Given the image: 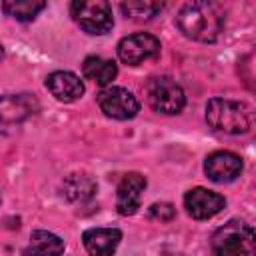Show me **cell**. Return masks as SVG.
I'll return each instance as SVG.
<instances>
[{
  "label": "cell",
  "mask_w": 256,
  "mask_h": 256,
  "mask_svg": "<svg viewBox=\"0 0 256 256\" xmlns=\"http://www.w3.org/2000/svg\"><path fill=\"white\" fill-rule=\"evenodd\" d=\"M48 4L36 2V0H8L2 4V10L6 16L18 20V22H32Z\"/></svg>",
  "instance_id": "obj_17"
},
{
  "label": "cell",
  "mask_w": 256,
  "mask_h": 256,
  "mask_svg": "<svg viewBox=\"0 0 256 256\" xmlns=\"http://www.w3.org/2000/svg\"><path fill=\"white\" fill-rule=\"evenodd\" d=\"M178 30L196 42H216L224 30V14L214 2H188L176 16Z\"/></svg>",
  "instance_id": "obj_1"
},
{
  "label": "cell",
  "mask_w": 256,
  "mask_h": 256,
  "mask_svg": "<svg viewBox=\"0 0 256 256\" xmlns=\"http://www.w3.org/2000/svg\"><path fill=\"white\" fill-rule=\"evenodd\" d=\"M146 96H148L150 106L156 112L166 114V116L180 114L186 106V94H184L182 86L176 84L168 76L152 78L146 86Z\"/></svg>",
  "instance_id": "obj_5"
},
{
  "label": "cell",
  "mask_w": 256,
  "mask_h": 256,
  "mask_svg": "<svg viewBox=\"0 0 256 256\" xmlns=\"http://www.w3.org/2000/svg\"><path fill=\"white\" fill-rule=\"evenodd\" d=\"M74 22L92 36H104L114 28L112 8L104 0H76L70 4Z\"/></svg>",
  "instance_id": "obj_4"
},
{
  "label": "cell",
  "mask_w": 256,
  "mask_h": 256,
  "mask_svg": "<svg viewBox=\"0 0 256 256\" xmlns=\"http://www.w3.org/2000/svg\"><path fill=\"white\" fill-rule=\"evenodd\" d=\"M46 88L58 102H64V104L80 100L86 90L80 76H76L74 72H68V70H56V72L48 74Z\"/></svg>",
  "instance_id": "obj_12"
},
{
  "label": "cell",
  "mask_w": 256,
  "mask_h": 256,
  "mask_svg": "<svg viewBox=\"0 0 256 256\" xmlns=\"http://www.w3.org/2000/svg\"><path fill=\"white\" fill-rule=\"evenodd\" d=\"M40 104L34 94L0 96V134H10L38 112Z\"/></svg>",
  "instance_id": "obj_6"
},
{
  "label": "cell",
  "mask_w": 256,
  "mask_h": 256,
  "mask_svg": "<svg viewBox=\"0 0 256 256\" xmlns=\"http://www.w3.org/2000/svg\"><path fill=\"white\" fill-rule=\"evenodd\" d=\"M122 242L118 228H88L82 234V244L90 256H114Z\"/></svg>",
  "instance_id": "obj_13"
},
{
  "label": "cell",
  "mask_w": 256,
  "mask_h": 256,
  "mask_svg": "<svg viewBox=\"0 0 256 256\" xmlns=\"http://www.w3.org/2000/svg\"><path fill=\"white\" fill-rule=\"evenodd\" d=\"M146 190V178L138 172H128L122 176L116 188V210L120 216H134L142 202V192Z\"/></svg>",
  "instance_id": "obj_11"
},
{
  "label": "cell",
  "mask_w": 256,
  "mask_h": 256,
  "mask_svg": "<svg viewBox=\"0 0 256 256\" xmlns=\"http://www.w3.org/2000/svg\"><path fill=\"white\" fill-rule=\"evenodd\" d=\"M160 40L148 32H136L118 42V58L128 66H138L146 60H154L160 56Z\"/></svg>",
  "instance_id": "obj_8"
},
{
  "label": "cell",
  "mask_w": 256,
  "mask_h": 256,
  "mask_svg": "<svg viewBox=\"0 0 256 256\" xmlns=\"http://www.w3.org/2000/svg\"><path fill=\"white\" fill-rule=\"evenodd\" d=\"M62 254H64V240L48 230H34L24 250V256H62Z\"/></svg>",
  "instance_id": "obj_14"
},
{
  "label": "cell",
  "mask_w": 256,
  "mask_h": 256,
  "mask_svg": "<svg viewBox=\"0 0 256 256\" xmlns=\"http://www.w3.org/2000/svg\"><path fill=\"white\" fill-rule=\"evenodd\" d=\"M96 192V184L86 174H70L64 182V194L68 200H84Z\"/></svg>",
  "instance_id": "obj_18"
},
{
  "label": "cell",
  "mask_w": 256,
  "mask_h": 256,
  "mask_svg": "<svg viewBox=\"0 0 256 256\" xmlns=\"http://www.w3.org/2000/svg\"><path fill=\"white\" fill-rule=\"evenodd\" d=\"M226 206V198L208 188H192L184 196V208L194 220H210Z\"/></svg>",
  "instance_id": "obj_9"
},
{
  "label": "cell",
  "mask_w": 256,
  "mask_h": 256,
  "mask_svg": "<svg viewBox=\"0 0 256 256\" xmlns=\"http://www.w3.org/2000/svg\"><path fill=\"white\" fill-rule=\"evenodd\" d=\"M120 10L126 18H130L134 22H150L164 10V4L148 2V0H128V2L120 4Z\"/></svg>",
  "instance_id": "obj_16"
},
{
  "label": "cell",
  "mask_w": 256,
  "mask_h": 256,
  "mask_svg": "<svg viewBox=\"0 0 256 256\" xmlns=\"http://www.w3.org/2000/svg\"><path fill=\"white\" fill-rule=\"evenodd\" d=\"M96 102L100 110L114 120H132L140 112V102L136 96L122 86H106L98 92Z\"/></svg>",
  "instance_id": "obj_7"
},
{
  "label": "cell",
  "mask_w": 256,
  "mask_h": 256,
  "mask_svg": "<svg viewBox=\"0 0 256 256\" xmlns=\"http://www.w3.org/2000/svg\"><path fill=\"white\" fill-rule=\"evenodd\" d=\"M212 256H256L254 228L244 220H228L212 234Z\"/></svg>",
  "instance_id": "obj_3"
},
{
  "label": "cell",
  "mask_w": 256,
  "mask_h": 256,
  "mask_svg": "<svg viewBox=\"0 0 256 256\" xmlns=\"http://www.w3.org/2000/svg\"><path fill=\"white\" fill-rule=\"evenodd\" d=\"M82 72L88 80L106 88L118 76V66L112 60H106V58H100V56H88L82 62Z\"/></svg>",
  "instance_id": "obj_15"
},
{
  "label": "cell",
  "mask_w": 256,
  "mask_h": 256,
  "mask_svg": "<svg viewBox=\"0 0 256 256\" xmlns=\"http://www.w3.org/2000/svg\"><path fill=\"white\" fill-rule=\"evenodd\" d=\"M176 216V208L170 202H156L148 208V218L158 222H170Z\"/></svg>",
  "instance_id": "obj_19"
},
{
  "label": "cell",
  "mask_w": 256,
  "mask_h": 256,
  "mask_svg": "<svg viewBox=\"0 0 256 256\" xmlns=\"http://www.w3.org/2000/svg\"><path fill=\"white\" fill-rule=\"evenodd\" d=\"M242 158L228 150H216L208 154L204 160V172L206 176L216 184H228L234 182L242 172Z\"/></svg>",
  "instance_id": "obj_10"
},
{
  "label": "cell",
  "mask_w": 256,
  "mask_h": 256,
  "mask_svg": "<svg viewBox=\"0 0 256 256\" xmlns=\"http://www.w3.org/2000/svg\"><path fill=\"white\" fill-rule=\"evenodd\" d=\"M206 122L224 134H246L252 128V112L244 102L230 98H210L206 104Z\"/></svg>",
  "instance_id": "obj_2"
},
{
  "label": "cell",
  "mask_w": 256,
  "mask_h": 256,
  "mask_svg": "<svg viewBox=\"0 0 256 256\" xmlns=\"http://www.w3.org/2000/svg\"><path fill=\"white\" fill-rule=\"evenodd\" d=\"M2 58H4V48H2V44H0V62H2Z\"/></svg>",
  "instance_id": "obj_20"
}]
</instances>
